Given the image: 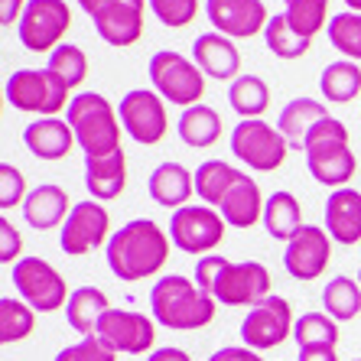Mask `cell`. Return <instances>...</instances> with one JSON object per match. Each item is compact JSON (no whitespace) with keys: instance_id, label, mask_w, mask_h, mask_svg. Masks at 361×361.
<instances>
[{"instance_id":"9c48e42d","label":"cell","mask_w":361,"mask_h":361,"mask_svg":"<svg viewBox=\"0 0 361 361\" xmlns=\"http://www.w3.org/2000/svg\"><path fill=\"white\" fill-rule=\"evenodd\" d=\"M13 286L20 290V300L30 302L36 312H56L66 310L68 302V286L62 280V274L52 267L49 261L42 257H20L13 264V274H10Z\"/></svg>"},{"instance_id":"3957f363","label":"cell","mask_w":361,"mask_h":361,"mask_svg":"<svg viewBox=\"0 0 361 361\" xmlns=\"http://www.w3.org/2000/svg\"><path fill=\"white\" fill-rule=\"evenodd\" d=\"M215 296L199 290L195 280H185L179 274H169V277L157 280L150 290V312L153 319L166 329H176V332H195V329H205L215 319Z\"/></svg>"},{"instance_id":"b9f144b4","label":"cell","mask_w":361,"mask_h":361,"mask_svg":"<svg viewBox=\"0 0 361 361\" xmlns=\"http://www.w3.org/2000/svg\"><path fill=\"white\" fill-rule=\"evenodd\" d=\"M26 176L17 166L4 163L0 166V209H17L20 202H26Z\"/></svg>"},{"instance_id":"484cf974","label":"cell","mask_w":361,"mask_h":361,"mask_svg":"<svg viewBox=\"0 0 361 361\" xmlns=\"http://www.w3.org/2000/svg\"><path fill=\"white\" fill-rule=\"evenodd\" d=\"M176 134L185 147L192 150H205V147H215L221 137V114L209 104H192V108L183 111V118L176 121Z\"/></svg>"},{"instance_id":"ee69618b","label":"cell","mask_w":361,"mask_h":361,"mask_svg":"<svg viewBox=\"0 0 361 361\" xmlns=\"http://www.w3.org/2000/svg\"><path fill=\"white\" fill-rule=\"evenodd\" d=\"M209 361H264L261 352H254L247 345H228V348H219Z\"/></svg>"},{"instance_id":"8992f818","label":"cell","mask_w":361,"mask_h":361,"mask_svg":"<svg viewBox=\"0 0 361 361\" xmlns=\"http://www.w3.org/2000/svg\"><path fill=\"white\" fill-rule=\"evenodd\" d=\"M7 101L10 108L39 114V118H56L59 111H68V88L59 75L49 68H20L7 78Z\"/></svg>"},{"instance_id":"60d3db41","label":"cell","mask_w":361,"mask_h":361,"mask_svg":"<svg viewBox=\"0 0 361 361\" xmlns=\"http://www.w3.org/2000/svg\"><path fill=\"white\" fill-rule=\"evenodd\" d=\"M114 355H118V352H114V348H108V345L101 342L98 336H88V338H82V342L62 348V352L56 355V361H118Z\"/></svg>"},{"instance_id":"7bdbcfd3","label":"cell","mask_w":361,"mask_h":361,"mask_svg":"<svg viewBox=\"0 0 361 361\" xmlns=\"http://www.w3.org/2000/svg\"><path fill=\"white\" fill-rule=\"evenodd\" d=\"M20 254H23V238L13 228V221L4 219L0 221V261L4 264H17Z\"/></svg>"},{"instance_id":"816d5d0a","label":"cell","mask_w":361,"mask_h":361,"mask_svg":"<svg viewBox=\"0 0 361 361\" xmlns=\"http://www.w3.org/2000/svg\"><path fill=\"white\" fill-rule=\"evenodd\" d=\"M355 361H361V358H355Z\"/></svg>"},{"instance_id":"f35d334b","label":"cell","mask_w":361,"mask_h":361,"mask_svg":"<svg viewBox=\"0 0 361 361\" xmlns=\"http://www.w3.org/2000/svg\"><path fill=\"white\" fill-rule=\"evenodd\" d=\"M52 72V75H59L62 82H66V88L72 92V88H78V85L85 82V75H88V56H85L78 46H59L56 52H49V66H46Z\"/></svg>"},{"instance_id":"ab89813d","label":"cell","mask_w":361,"mask_h":361,"mask_svg":"<svg viewBox=\"0 0 361 361\" xmlns=\"http://www.w3.org/2000/svg\"><path fill=\"white\" fill-rule=\"evenodd\" d=\"M153 17L160 20L169 30H183L195 20L199 13V0H150Z\"/></svg>"},{"instance_id":"1f68e13d","label":"cell","mask_w":361,"mask_h":361,"mask_svg":"<svg viewBox=\"0 0 361 361\" xmlns=\"http://www.w3.org/2000/svg\"><path fill=\"white\" fill-rule=\"evenodd\" d=\"M238 176H241V169L228 166L225 160H205L195 169V195L209 205H221V199L238 183Z\"/></svg>"},{"instance_id":"603a6c76","label":"cell","mask_w":361,"mask_h":361,"mask_svg":"<svg viewBox=\"0 0 361 361\" xmlns=\"http://www.w3.org/2000/svg\"><path fill=\"white\" fill-rule=\"evenodd\" d=\"M23 143L26 150L33 153L36 160H62L72 153V143H75V130L68 127V121L59 118H39L33 124H26L23 130Z\"/></svg>"},{"instance_id":"5b68a950","label":"cell","mask_w":361,"mask_h":361,"mask_svg":"<svg viewBox=\"0 0 361 361\" xmlns=\"http://www.w3.org/2000/svg\"><path fill=\"white\" fill-rule=\"evenodd\" d=\"M68 127L75 130V143L85 157H108L121 150V114L98 92H82L66 111Z\"/></svg>"},{"instance_id":"836d02e7","label":"cell","mask_w":361,"mask_h":361,"mask_svg":"<svg viewBox=\"0 0 361 361\" xmlns=\"http://www.w3.org/2000/svg\"><path fill=\"white\" fill-rule=\"evenodd\" d=\"M264 39H267V49L274 52L277 59H300V56H306V52H310V46H312L310 36L296 33L283 13L270 17L267 30H264Z\"/></svg>"},{"instance_id":"f6af8a7d","label":"cell","mask_w":361,"mask_h":361,"mask_svg":"<svg viewBox=\"0 0 361 361\" xmlns=\"http://www.w3.org/2000/svg\"><path fill=\"white\" fill-rule=\"evenodd\" d=\"M296 361H338V355L332 345H310V348H300Z\"/></svg>"},{"instance_id":"7a4b0ae2","label":"cell","mask_w":361,"mask_h":361,"mask_svg":"<svg viewBox=\"0 0 361 361\" xmlns=\"http://www.w3.org/2000/svg\"><path fill=\"white\" fill-rule=\"evenodd\" d=\"M195 283L221 306H257L270 296V270L261 261L235 264L219 254H205L195 264Z\"/></svg>"},{"instance_id":"6da1fadb","label":"cell","mask_w":361,"mask_h":361,"mask_svg":"<svg viewBox=\"0 0 361 361\" xmlns=\"http://www.w3.org/2000/svg\"><path fill=\"white\" fill-rule=\"evenodd\" d=\"M169 261V235L153 219H134L108 241V267L124 283L160 274Z\"/></svg>"},{"instance_id":"83f0119b","label":"cell","mask_w":361,"mask_h":361,"mask_svg":"<svg viewBox=\"0 0 361 361\" xmlns=\"http://www.w3.org/2000/svg\"><path fill=\"white\" fill-rule=\"evenodd\" d=\"M322 118H329V111H326V104H322V101H316V98H293L283 111H280L277 127H280V134L290 140V147H293V150H302L306 134H310V130L319 124Z\"/></svg>"},{"instance_id":"4316f807","label":"cell","mask_w":361,"mask_h":361,"mask_svg":"<svg viewBox=\"0 0 361 361\" xmlns=\"http://www.w3.org/2000/svg\"><path fill=\"white\" fill-rule=\"evenodd\" d=\"M108 310H111V302L104 290H98V286H78V290H72V296L66 302V319L75 332H82V338H88V336H94L98 319Z\"/></svg>"},{"instance_id":"d6986e66","label":"cell","mask_w":361,"mask_h":361,"mask_svg":"<svg viewBox=\"0 0 361 361\" xmlns=\"http://www.w3.org/2000/svg\"><path fill=\"white\" fill-rule=\"evenodd\" d=\"M192 62L215 82H235L241 75V52L235 39L221 33H202L192 42Z\"/></svg>"},{"instance_id":"d4e9b609","label":"cell","mask_w":361,"mask_h":361,"mask_svg":"<svg viewBox=\"0 0 361 361\" xmlns=\"http://www.w3.org/2000/svg\"><path fill=\"white\" fill-rule=\"evenodd\" d=\"M264 205H267V202H264V195H261V185L254 183V176L241 173L238 183L231 185L228 195L221 199L219 212L231 228H254L264 219Z\"/></svg>"},{"instance_id":"d590c367","label":"cell","mask_w":361,"mask_h":361,"mask_svg":"<svg viewBox=\"0 0 361 361\" xmlns=\"http://www.w3.org/2000/svg\"><path fill=\"white\" fill-rule=\"evenodd\" d=\"M329 42L342 52L345 59L361 62V13L355 10H345V13H336L326 26Z\"/></svg>"},{"instance_id":"5bb4252c","label":"cell","mask_w":361,"mask_h":361,"mask_svg":"<svg viewBox=\"0 0 361 361\" xmlns=\"http://www.w3.org/2000/svg\"><path fill=\"white\" fill-rule=\"evenodd\" d=\"M157 319L150 316H143L137 310H118V306H111L104 316L98 319V329H94V336L101 342L114 348V352H124V355H147L157 342Z\"/></svg>"},{"instance_id":"e575fe53","label":"cell","mask_w":361,"mask_h":361,"mask_svg":"<svg viewBox=\"0 0 361 361\" xmlns=\"http://www.w3.org/2000/svg\"><path fill=\"white\" fill-rule=\"evenodd\" d=\"M33 329H36V310L30 302L13 300V296L0 300V342L4 345L23 342Z\"/></svg>"},{"instance_id":"7402d4cb","label":"cell","mask_w":361,"mask_h":361,"mask_svg":"<svg viewBox=\"0 0 361 361\" xmlns=\"http://www.w3.org/2000/svg\"><path fill=\"white\" fill-rule=\"evenodd\" d=\"M68 212H72V202H68V192L56 183H42L36 185L33 192L26 195L23 202V219L30 228L36 231H49V228L66 225Z\"/></svg>"},{"instance_id":"d6a6232c","label":"cell","mask_w":361,"mask_h":361,"mask_svg":"<svg viewBox=\"0 0 361 361\" xmlns=\"http://www.w3.org/2000/svg\"><path fill=\"white\" fill-rule=\"evenodd\" d=\"M322 306L336 322H348L361 312V283L352 277H336L329 280L322 290Z\"/></svg>"},{"instance_id":"bcb514c9","label":"cell","mask_w":361,"mask_h":361,"mask_svg":"<svg viewBox=\"0 0 361 361\" xmlns=\"http://www.w3.org/2000/svg\"><path fill=\"white\" fill-rule=\"evenodd\" d=\"M30 0H0V23L10 26V23H17L20 17H23V10Z\"/></svg>"},{"instance_id":"2e32d148","label":"cell","mask_w":361,"mask_h":361,"mask_svg":"<svg viewBox=\"0 0 361 361\" xmlns=\"http://www.w3.org/2000/svg\"><path fill=\"white\" fill-rule=\"evenodd\" d=\"M329 257H332V238H329L326 228L302 225L293 241L286 244L283 267L293 280H306L310 283V280L326 274Z\"/></svg>"},{"instance_id":"f5cc1de1","label":"cell","mask_w":361,"mask_h":361,"mask_svg":"<svg viewBox=\"0 0 361 361\" xmlns=\"http://www.w3.org/2000/svg\"><path fill=\"white\" fill-rule=\"evenodd\" d=\"M358 283H361V280H358Z\"/></svg>"},{"instance_id":"30bf717a","label":"cell","mask_w":361,"mask_h":361,"mask_svg":"<svg viewBox=\"0 0 361 361\" xmlns=\"http://www.w3.org/2000/svg\"><path fill=\"white\" fill-rule=\"evenodd\" d=\"M225 225L228 221L221 219V212H215L212 205H183L169 219V241L176 244V251L205 257L221 244Z\"/></svg>"},{"instance_id":"681fc988","label":"cell","mask_w":361,"mask_h":361,"mask_svg":"<svg viewBox=\"0 0 361 361\" xmlns=\"http://www.w3.org/2000/svg\"><path fill=\"white\" fill-rule=\"evenodd\" d=\"M345 4H348V7H352L355 13H361V0H345Z\"/></svg>"},{"instance_id":"8d00e7d4","label":"cell","mask_w":361,"mask_h":361,"mask_svg":"<svg viewBox=\"0 0 361 361\" xmlns=\"http://www.w3.org/2000/svg\"><path fill=\"white\" fill-rule=\"evenodd\" d=\"M293 338L300 348L310 345H338V322L329 312H302L293 326Z\"/></svg>"},{"instance_id":"52a82bcc","label":"cell","mask_w":361,"mask_h":361,"mask_svg":"<svg viewBox=\"0 0 361 361\" xmlns=\"http://www.w3.org/2000/svg\"><path fill=\"white\" fill-rule=\"evenodd\" d=\"M150 82L153 92L163 101L179 104V108H192V104H202V98H205V72L192 59H185L173 49L153 52Z\"/></svg>"},{"instance_id":"4fadbf2b","label":"cell","mask_w":361,"mask_h":361,"mask_svg":"<svg viewBox=\"0 0 361 361\" xmlns=\"http://www.w3.org/2000/svg\"><path fill=\"white\" fill-rule=\"evenodd\" d=\"M118 114H121V127L127 130V137L143 143V147L160 143L169 130L166 104H163V98L157 92H150V88L127 92L118 104Z\"/></svg>"},{"instance_id":"ac0fdd59","label":"cell","mask_w":361,"mask_h":361,"mask_svg":"<svg viewBox=\"0 0 361 361\" xmlns=\"http://www.w3.org/2000/svg\"><path fill=\"white\" fill-rule=\"evenodd\" d=\"M150 0H104V7L94 13V30L108 46L127 49L143 36V10Z\"/></svg>"},{"instance_id":"f546056e","label":"cell","mask_w":361,"mask_h":361,"mask_svg":"<svg viewBox=\"0 0 361 361\" xmlns=\"http://www.w3.org/2000/svg\"><path fill=\"white\" fill-rule=\"evenodd\" d=\"M319 92L326 101H336V104H348L352 98L361 94V66L352 59L332 62V66L322 68L319 78Z\"/></svg>"},{"instance_id":"7dc6e473","label":"cell","mask_w":361,"mask_h":361,"mask_svg":"<svg viewBox=\"0 0 361 361\" xmlns=\"http://www.w3.org/2000/svg\"><path fill=\"white\" fill-rule=\"evenodd\" d=\"M147 361H192V358H189V352H183V348H157V352H150Z\"/></svg>"},{"instance_id":"277c9868","label":"cell","mask_w":361,"mask_h":361,"mask_svg":"<svg viewBox=\"0 0 361 361\" xmlns=\"http://www.w3.org/2000/svg\"><path fill=\"white\" fill-rule=\"evenodd\" d=\"M302 153H306L310 176L329 189H345V183L358 169V160L348 147V127L338 118H322L312 127L302 140Z\"/></svg>"},{"instance_id":"4dcf8cb0","label":"cell","mask_w":361,"mask_h":361,"mask_svg":"<svg viewBox=\"0 0 361 361\" xmlns=\"http://www.w3.org/2000/svg\"><path fill=\"white\" fill-rule=\"evenodd\" d=\"M228 104L241 114V121H254L261 118L264 111L270 108V88L264 78L257 75H238L228 88Z\"/></svg>"},{"instance_id":"f907efd6","label":"cell","mask_w":361,"mask_h":361,"mask_svg":"<svg viewBox=\"0 0 361 361\" xmlns=\"http://www.w3.org/2000/svg\"><path fill=\"white\" fill-rule=\"evenodd\" d=\"M358 280H361V270H358Z\"/></svg>"},{"instance_id":"44dd1931","label":"cell","mask_w":361,"mask_h":361,"mask_svg":"<svg viewBox=\"0 0 361 361\" xmlns=\"http://www.w3.org/2000/svg\"><path fill=\"white\" fill-rule=\"evenodd\" d=\"M127 185V157L114 150L108 157H85V189L94 202H111Z\"/></svg>"},{"instance_id":"f1b7e54d","label":"cell","mask_w":361,"mask_h":361,"mask_svg":"<svg viewBox=\"0 0 361 361\" xmlns=\"http://www.w3.org/2000/svg\"><path fill=\"white\" fill-rule=\"evenodd\" d=\"M264 228H267V235L274 241H293L296 231L302 228L300 199L293 192H286V189H277L264 205Z\"/></svg>"},{"instance_id":"8fae6325","label":"cell","mask_w":361,"mask_h":361,"mask_svg":"<svg viewBox=\"0 0 361 361\" xmlns=\"http://www.w3.org/2000/svg\"><path fill=\"white\" fill-rule=\"evenodd\" d=\"M72 26L66 0H30L20 17V42L30 52H56Z\"/></svg>"},{"instance_id":"ba28073f","label":"cell","mask_w":361,"mask_h":361,"mask_svg":"<svg viewBox=\"0 0 361 361\" xmlns=\"http://www.w3.org/2000/svg\"><path fill=\"white\" fill-rule=\"evenodd\" d=\"M290 150H293V147L280 134V127L267 124V121H261V118L241 121V124L231 130V153H235L244 166L257 169V173H274V169H280Z\"/></svg>"},{"instance_id":"74e56055","label":"cell","mask_w":361,"mask_h":361,"mask_svg":"<svg viewBox=\"0 0 361 361\" xmlns=\"http://www.w3.org/2000/svg\"><path fill=\"white\" fill-rule=\"evenodd\" d=\"M286 20L300 36H316L329 20V0H286Z\"/></svg>"},{"instance_id":"9a60e30c","label":"cell","mask_w":361,"mask_h":361,"mask_svg":"<svg viewBox=\"0 0 361 361\" xmlns=\"http://www.w3.org/2000/svg\"><path fill=\"white\" fill-rule=\"evenodd\" d=\"M111 231V215L101 202L88 199V202H75L72 212H68L66 225L59 228V244L68 257H78V254H88L94 247H101Z\"/></svg>"},{"instance_id":"e0dca14e","label":"cell","mask_w":361,"mask_h":361,"mask_svg":"<svg viewBox=\"0 0 361 361\" xmlns=\"http://www.w3.org/2000/svg\"><path fill=\"white\" fill-rule=\"evenodd\" d=\"M205 17L228 39H251L270 23L264 0H205Z\"/></svg>"},{"instance_id":"c3c4849f","label":"cell","mask_w":361,"mask_h":361,"mask_svg":"<svg viewBox=\"0 0 361 361\" xmlns=\"http://www.w3.org/2000/svg\"><path fill=\"white\" fill-rule=\"evenodd\" d=\"M75 4L85 10V13H88V17H94V13L104 7V0H75Z\"/></svg>"},{"instance_id":"7c38bea8","label":"cell","mask_w":361,"mask_h":361,"mask_svg":"<svg viewBox=\"0 0 361 361\" xmlns=\"http://www.w3.org/2000/svg\"><path fill=\"white\" fill-rule=\"evenodd\" d=\"M293 306L283 296H267L257 306H251V312L244 316L241 338L254 352H270V348H277L293 336Z\"/></svg>"},{"instance_id":"ffe728a7","label":"cell","mask_w":361,"mask_h":361,"mask_svg":"<svg viewBox=\"0 0 361 361\" xmlns=\"http://www.w3.org/2000/svg\"><path fill=\"white\" fill-rule=\"evenodd\" d=\"M326 231L336 244H352L361 241V192L358 189H336L326 199Z\"/></svg>"},{"instance_id":"cb8c5ba5","label":"cell","mask_w":361,"mask_h":361,"mask_svg":"<svg viewBox=\"0 0 361 361\" xmlns=\"http://www.w3.org/2000/svg\"><path fill=\"white\" fill-rule=\"evenodd\" d=\"M147 189H150V199L157 202V205H163V209H183V205H189V199H192L195 192V173H189V169L183 166V163H160V166L150 173V179H147Z\"/></svg>"}]
</instances>
